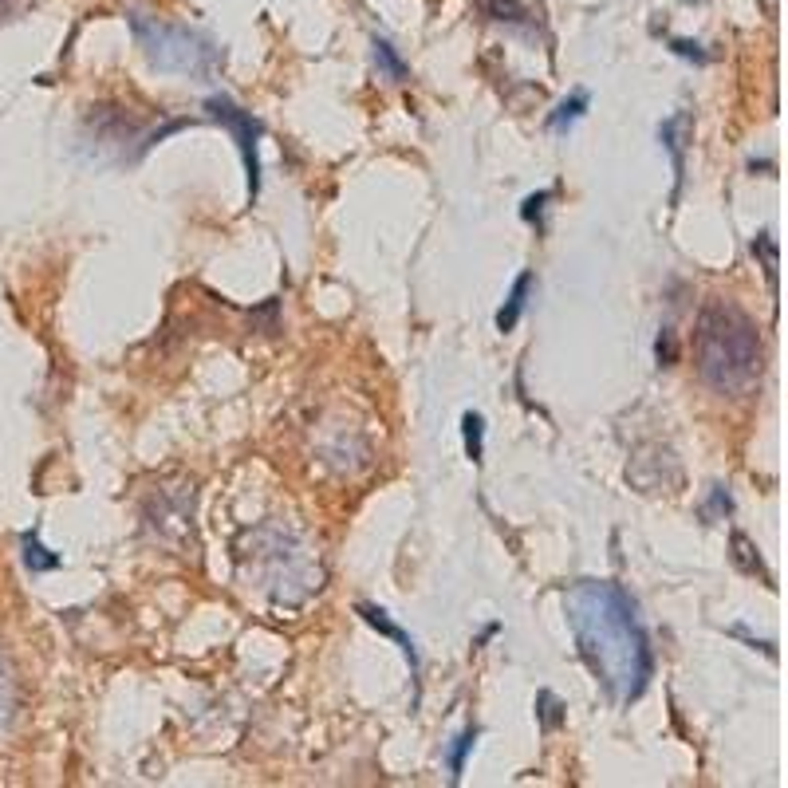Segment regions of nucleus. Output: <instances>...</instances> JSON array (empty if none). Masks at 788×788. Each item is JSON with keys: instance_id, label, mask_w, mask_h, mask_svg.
<instances>
[{"instance_id": "nucleus-5", "label": "nucleus", "mask_w": 788, "mask_h": 788, "mask_svg": "<svg viewBox=\"0 0 788 788\" xmlns=\"http://www.w3.org/2000/svg\"><path fill=\"white\" fill-rule=\"evenodd\" d=\"M355 611H359V619H363L367 627H375L379 635H387V639H394V643H398V651L406 655V662H410V674H414V682H418V674H422V655H418L414 639H410V635H406V631L394 623L383 607H375V603H359Z\"/></svg>"}, {"instance_id": "nucleus-1", "label": "nucleus", "mask_w": 788, "mask_h": 788, "mask_svg": "<svg viewBox=\"0 0 788 788\" xmlns=\"http://www.w3.org/2000/svg\"><path fill=\"white\" fill-rule=\"evenodd\" d=\"M564 615L603 694L619 706L643 698L655 674V651L635 599L615 580H580L564 591Z\"/></svg>"}, {"instance_id": "nucleus-10", "label": "nucleus", "mask_w": 788, "mask_h": 788, "mask_svg": "<svg viewBox=\"0 0 788 788\" xmlns=\"http://www.w3.org/2000/svg\"><path fill=\"white\" fill-rule=\"evenodd\" d=\"M20 556H24V568H28V572H56V568H60V556L48 552V548L40 544V532H36V528L20 536Z\"/></svg>"}, {"instance_id": "nucleus-9", "label": "nucleus", "mask_w": 788, "mask_h": 788, "mask_svg": "<svg viewBox=\"0 0 788 788\" xmlns=\"http://www.w3.org/2000/svg\"><path fill=\"white\" fill-rule=\"evenodd\" d=\"M473 4H477V12H481L485 20H493V24H509V28H528V24H532L521 0H473Z\"/></svg>"}, {"instance_id": "nucleus-20", "label": "nucleus", "mask_w": 788, "mask_h": 788, "mask_svg": "<svg viewBox=\"0 0 788 788\" xmlns=\"http://www.w3.org/2000/svg\"><path fill=\"white\" fill-rule=\"evenodd\" d=\"M670 52L682 60H694V64H710V52H702V44H694V40H670Z\"/></svg>"}, {"instance_id": "nucleus-4", "label": "nucleus", "mask_w": 788, "mask_h": 788, "mask_svg": "<svg viewBox=\"0 0 788 788\" xmlns=\"http://www.w3.org/2000/svg\"><path fill=\"white\" fill-rule=\"evenodd\" d=\"M205 115L213 119V123H221L225 131L233 134V142H237V150H241V162H245V174H249V197L257 201L261 194V138H264V123L253 115V111H245V107H237L229 95H209L205 99Z\"/></svg>"}, {"instance_id": "nucleus-12", "label": "nucleus", "mask_w": 788, "mask_h": 788, "mask_svg": "<svg viewBox=\"0 0 788 788\" xmlns=\"http://www.w3.org/2000/svg\"><path fill=\"white\" fill-rule=\"evenodd\" d=\"M729 548H733V564H737L745 576H761L765 584H773V576L765 572V564H761V556H757V548L749 544L745 532H733V536H729Z\"/></svg>"}, {"instance_id": "nucleus-11", "label": "nucleus", "mask_w": 788, "mask_h": 788, "mask_svg": "<svg viewBox=\"0 0 788 788\" xmlns=\"http://www.w3.org/2000/svg\"><path fill=\"white\" fill-rule=\"evenodd\" d=\"M682 131H686V115H674V119H666L662 127H658V138H662V146L670 150V158H674V174H678V190H682V178H686V162H682ZM674 190V197H678Z\"/></svg>"}, {"instance_id": "nucleus-7", "label": "nucleus", "mask_w": 788, "mask_h": 788, "mask_svg": "<svg viewBox=\"0 0 788 788\" xmlns=\"http://www.w3.org/2000/svg\"><path fill=\"white\" fill-rule=\"evenodd\" d=\"M588 107H591V91L588 87H576L552 115H548V131H556V134H568L584 115H588Z\"/></svg>"}, {"instance_id": "nucleus-2", "label": "nucleus", "mask_w": 788, "mask_h": 788, "mask_svg": "<svg viewBox=\"0 0 788 788\" xmlns=\"http://www.w3.org/2000/svg\"><path fill=\"white\" fill-rule=\"evenodd\" d=\"M694 351H698V375L710 391L741 394L761 379L765 351L757 324L729 300H710L698 312Z\"/></svg>"}, {"instance_id": "nucleus-8", "label": "nucleus", "mask_w": 788, "mask_h": 788, "mask_svg": "<svg viewBox=\"0 0 788 788\" xmlns=\"http://www.w3.org/2000/svg\"><path fill=\"white\" fill-rule=\"evenodd\" d=\"M371 56H375V67H379V79H387V83H406V79H410V67H406V60L394 52L391 40L375 36V40H371Z\"/></svg>"}, {"instance_id": "nucleus-6", "label": "nucleus", "mask_w": 788, "mask_h": 788, "mask_svg": "<svg viewBox=\"0 0 788 788\" xmlns=\"http://www.w3.org/2000/svg\"><path fill=\"white\" fill-rule=\"evenodd\" d=\"M532 288H536V276H532V272H521V276L513 280V288H509V300H505V308L497 312V331H513L517 324H521V316H525Z\"/></svg>"}, {"instance_id": "nucleus-14", "label": "nucleus", "mask_w": 788, "mask_h": 788, "mask_svg": "<svg viewBox=\"0 0 788 788\" xmlns=\"http://www.w3.org/2000/svg\"><path fill=\"white\" fill-rule=\"evenodd\" d=\"M461 442H465V458L481 465V458H485V418L477 410L461 414Z\"/></svg>"}, {"instance_id": "nucleus-3", "label": "nucleus", "mask_w": 788, "mask_h": 788, "mask_svg": "<svg viewBox=\"0 0 788 788\" xmlns=\"http://www.w3.org/2000/svg\"><path fill=\"white\" fill-rule=\"evenodd\" d=\"M131 32L142 48V56L150 60V67L166 71V75H186V79H209L221 67V48L201 36L186 24H170L162 16L150 12H127Z\"/></svg>"}, {"instance_id": "nucleus-17", "label": "nucleus", "mask_w": 788, "mask_h": 788, "mask_svg": "<svg viewBox=\"0 0 788 788\" xmlns=\"http://www.w3.org/2000/svg\"><path fill=\"white\" fill-rule=\"evenodd\" d=\"M536 718H540L544 729H556V725L564 722V706H560V698L552 690H540L536 694Z\"/></svg>"}, {"instance_id": "nucleus-15", "label": "nucleus", "mask_w": 788, "mask_h": 788, "mask_svg": "<svg viewBox=\"0 0 788 788\" xmlns=\"http://www.w3.org/2000/svg\"><path fill=\"white\" fill-rule=\"evenodd\" d=\"M473 745H477V725L461 729L458 737H454V749H450V781H454V785H458L461 773H465V757L473 753Z\"/></svg>"}, {"instance_id": "nucleus-13", "label": "nucleus", "mask_w": 788, "mask_h": 788, "mask_svg": "<svg viewBox=\"0 0 788 788\" xmlns=\"http://www.w3.org/2000/svg\"><path fill=\"white\" fill-rule=\"evenodd\" d=\"M16 706H20V694H16V674H12V666L4 662L0 655V737L12 729L16 722Z\"/></svg>"}, {"instance_id": "nucleus-19", "label": "nucleus", "mask_w": 788, "mask_h": 788, "mask_svg": "<svg viewBox=\"0 0 788 788\" xmlns=\"http://www.w3.org/2000/svg\"><path fill=\"white\" fill-rule=\"evenodd\" d=\"M655 355H658V367H670L674 359H678V343H674V331L662 328L655 339Z\"/></svg>"}, {"instance_id": "nucleus-21", "label": "nucleus", "mask_w": 788, "mask_h": 788, "mask_svg": "<svg viewBox=\"0 0 788 788\" xmlns=\"http://www.w3.org/2000/svg\"><path fill=\"white\" fill-rule=\"evenodd\" d=\"M729 513H733V497L725 493V485H714L710 505H706V517H729Z\"/></svg>"}, {"instance_id": "nucleus-18", "label": "nucleus", "mask_w": 788, "mask_h": 788, "mask_svg": "<svg viewBox=\"0 0 788 788\" xmlns=\"http://www.w3.org/2000/svg\"><path fill=\"white\" fill-rule=\"evenodd\" d=\"M548 201H552V190H540V194H528L521 201V217H525L528 225H536V229H544V209H548Z\"/></svg>"}, {"instance_id": "nucleus-16", "label": "nucleus", "mask_w": 788, "mask_h": 788, "mask_svg": "<svg viewBox=\"0 0 788 788\" xmlns=\"http://www.w3.org/2000/svg\"><path fill=\"white\" fill-rule=\"evenodd\" d=\"M753 257H761L765 276H769V288H777V241H773V233H757L753 237Z\"/></svg>"}]
</instances>
